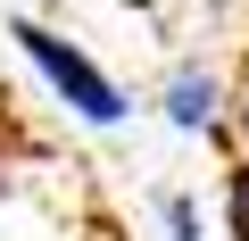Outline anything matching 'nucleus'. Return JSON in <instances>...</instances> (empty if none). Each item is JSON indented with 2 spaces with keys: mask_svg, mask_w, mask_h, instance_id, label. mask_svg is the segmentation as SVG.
I'll return each mask as SVG.
<instances>
[{
  "mask_svg": "<svg viewBox=\"0 0 249 241\" xmlns=\"http://www.w3.org/2000/svg\"><path fill=\"white\" fill-rule=\"evenodd\" d=\"M224 83H216V67H199V58H175L166 67V83H158V116H166V125L175 133H224Z\"/></svg>",
  "mask_w": 249,
  "mask_h": 241,
  "instance_id": "2",
  "label": "nucleus"
},
{
  "mask_svg": "<svg viewBox=\"0 0 249 241\" xmlns=\"http://www.w3.org/2000/svg\"><path fill=\"white\" fill-rule=\"evenodd\" d=\"M158 224H166V241H216L191 191H166V200H158Z\"/></svg>",
  "mask_w": 249,
  "mask_h": 241,
  "instance_id": "3",
  "label": "nucleus"
},
{
  "mask_svg": "<svg viewBox=\"0 0 249 241\" xmlns=\"http://www.w3.org/2000/svg\"><path fill=\"white\" fill-rule=\"evenodd\" d=\"M224 133H232V158H249V75H241L232 100H224Z\"/></svg>",
  "mask_w": 249,
  "mask_h": 241,
  "instance_id": "5",
  "label": "nucleus"
},
{
  "mask_svg": "<svg viewBox=\"0 0 249 241\" xmlns=\"http://www.w3.org/2000/svg\"><path fill=\"white\" fill-rule=\"evenodd\" d=\"M224 233H232V241H249V158H232V167H224Z\"/></svg>",
  "mask_w": 249,
  "mask_h": 241,
  "instance_id": "4",
  "label": "nucleus"
},
{
  "mask_svg": "<svg viewBox=\"0 0 249 241\" xmlns=\"http://www.w3.org/2000/svg\"><path fill=\"white\" fill-rule=\"evenodd\" d=\"M9 42H17V58L34 67V83L75 116V125H91V133H116V125H133V92H124L75 34H58V25H42V17H17L9 25Z\"/></svg>",
  "mask_w": 249,
  "mask_h": 241,
  "instance_id": "1",
  "label": "nucleus"
}]
</instances>
